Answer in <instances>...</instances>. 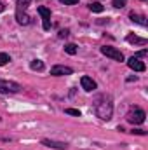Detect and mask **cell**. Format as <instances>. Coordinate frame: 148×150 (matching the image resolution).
Wrapping results in <instances>:
<instances>
[{
  "instance_id": "obj_1",
  "label": "cell",
  "mask_w": 148,
  "mask_h": 150,
  "mask_svg": "<svg viewBox=\"0 0 148 150\" xmlns=\"http://www.w3.org/2000/svg\"><path fill=\"white\" fill-rule=\"evenodd\" d=\"M92 105H94V112L99 119H103V120H110L111 119V115H113V101H111L110 94L96 96Z\"/></svg>"
},
{
  "instance_id": "obj_2",
  "label": "cell",
  "mask_w": 148,
  "mask_h": 150,
  "mask_svg": "<svg viewBox=\"0 0 148 150\" xmlns=\"http://www.w3.org/2000/svg\"><path fill=\"white\" fill-rule=\"evenodd\" d=\"M145 117H147V113H145V110H141L140 107H131L129 112L125 113V120L131 122V124H143Z\"/></svg>"
},
{
  "instance_id": "obj_3",
  "label": "cell",
  "mask_w": 148,
  "mask_h": 150,
  "mask_svg": "<svg viewBox=\"0 0 148 150\" xmlns=\"http://www.w3.org/2000/svg\"><path fill=\"white\" fill-rule=\"evenodd\" d=\"M19 91H21V86L18 82L0 80V93H4V94H14V93H19Z\"/></svg>"
},
{
  "instance_id": "obj_4",
  "label": "cell",
  "mask_w": 148,
  "mask_h": 150,
  "mask_svg": "<svg viewBox=\"0 0 148 150\" xmlns=\"http://www.w3.org/2000/svg\"><path fill=\"white\" fill-rule=\"evenodd\" d=\"M101 52L106 56V58H111L113 61H124V54L117 49V47H110V45H103L101 47Z\"/></svg>"
},
{
  "instance_id": "obj_5",
  "label": "cell",
  "mask_w": 148,
  "mask_h": 150,
  "mask_svg": "<svg viewBox=\"0 0 148 150\" xmlns=\"http://www.w3.org/2000/svg\"><path fill=\"white\" fill-rule=\"evenodd\" d=\"M37 11H38V14L42 16V26H44V30H45V32L51 30V9L40 5Z\"/></svg>"
},
{
  "instance_id": "obj_6",
  "label": "cell",
  "mask_w": 148,
  "mask_h": 150,
  "mask_svg": "<svg viewBox=\"0 0 148 150\" xmlns=\"http://www.w3.org/2000/svg\"><path fill=\"white\" fill-rule=\"evenodd\" d=\"M127 67L131 68V70H134V72H145L147 70V65L140 59V58H136V56H132V58H129V61H127Z\"/></svg>"
},
{
  "instance_id": "obj_7",
  "label": "cell",
  "mask_w": 148,
  "mask_h": 150,
  "mask_svg": "<svg viewBox=\"0 0 148 150\" xmlns=\"http://www.w3.org/2000/svg\"><path fill=\"white\" fill-rule=\"evenodd\" d=\"M80 86H82V89L87 91V93H91V91H94V89L98 87V84H96L91 77H87V75H84V77L80 79Z\"/></svg>"
},
{
  "instance_id": "obj_8",
  "label": "cell",
  "mask_w": 148,
  "mask_h": 150,
  "mask_svg": "<svg viewBox=\"0 0 148 150\" xmlns=\"http://www.w3.org/2000/svg\"><path fill=\"white\" fill-rule=\"evenodd\" d=\"M73 70L70 67H65V65H56L51 68V75H56V77H61V75H72Z\"/></svg>"
},
{
  "instance_id": "obj_9",
  "label": "cell",
  "mask_w": 148,
  "mask_h": 150,
  "mask_svg": "<svg viewBox=\"0 0 148 150\" xmlns=\"http://www.w3.org/2000/svg\"><path fill=\"white\" fill-rule=\"evenodd\" d=\"M42 145H45V147H49V149H58V150H66L68 149L66 143H63V142H54V140H49V138H44V140H42Z\"/></svg>"
},
{
  "instance_id": "obj_10",
  "label": "cell",
  "mask_w": 148,
  "mask_h": 150,
  "mask_svg": "<svg viewBox=\"0 0 148 150\" xmlns=\"http://www.w3.org/2000/svg\"><path fill=\"white\" fill-rule=\"evenodd\" d=\"M129 18H131V21L132 23H138V25H141V26H147V18L143 16V14H138V12H129Z\"/></svg>"
},
{
  "instance_id": "obj_11",
  "label": "cell",
  "mask_w": 148,
  "mask_h": 150,
  "mask_svg": "<svg viewBox=\"0 0 148 150\" xmlns=\"http://www.w3.org/2000/svg\"><path fill=\"white\" fill-rule=\"evenodd\" d=\"M129 44H138V45H147L148 44V40L147 38H141V37H136V35H127V38H125Z\"/></svg>"
},
{
  "instance_id": "obj_12",
  "label": "cell",
  "mask_w": 148,
  "mask_h": 150,
  "mask_svg": "<svg viewBox=\"0 0 148 150\" xmlns=\"http://www.w3.org/2000/svg\"><path fill=\"white\" fill-rule=\"evenodd\" d=\"M30 2L32 0H18V7H16V12L18 14H23V12H26V9H28V5H30Z\"/></svg>"
},
{
  "instance_id": "obj_13",
  "label": "cell",
  "mask_w": 148,
  "mask_h": 150,
  "mask_svg": "<svg viewBox=\"0 0 148 150\" xmlns=\"http://www.w3.org/2000/svg\"><path fill=\"white\" fill-rule=\"evenodd\" d=\"M30 68L35 70V72H42L45 67H44V61H40V59H33V61L30 63Z\"/></svg>"
},
{
  "instance_id": "obj_14",
  "label": "cell",
  "mask_w": 148,
  "mask_h": 150,
  "mask_svg": "<svg viewBox=\"0 0 148 150\" xmlns=\"http://www.w3.org/2000/svg\"><path fill=\"white\" fill-rule=\"evenodd\" d=\"M89 9L92 11V12H103V5L99 4V2H92V4H89Z\"/></svg>"
},
{
  "instance_id": "obj_15",
  "label": "cell",
  "mask_w": 148,
  "mask_h": 150,
  "mask_svg": "<svg viewBox=\"0 0 148 150\" xmlns=\"http://www.w3.org/2000/svg\"><path fill=\"white\" fill-rule=\"evenodd\" d=\"M65 51H66L68 54H72V56H73V54H77L78 47H77L75 44H66V45H65Z\"/></svg>"
},
{
  "instance_id": "obj_16",
  "label": "cell",
  "mask_w": 148,
  "mask_h": 150,
  "mask_svg": "<svg viewBox=\"0 0 148 150\" xmlns=\"http://www.w3.org/2000/svg\"><path fill=\"white\" fill-rule=\"evenodd\" d=\"M11 61V56L7 54V52H0V67H4V65H7Z\"/></svg>"
},
{
  "instance_id": "obj_17",
  "label": "cell",
  "mask_w": 148,
  "mask_h": 150,
  "mask_svg": "<svg viewBox=\"0 0 148 150\" xmlns=\"http://www.w3.org/2000/svg\"><path fill=\"white\" fill-rule=\"evenodd\" d=\"M111 4H113V7H117V9H122V7H125L127 0H113Z\"/></svg>"
},
{
  "instance_id": "obj_18",
  "label": "cell",
  "mask_w": 148,
  "mask_h": 150,
  "mask_svg": "<svg viewBox=\"0 0 148 150\" xmlns=\"http://www.w3.org/2000/svg\"><path fill=\"white\" fill-rule=\"evenodd\" d=\"M65 112L68 113V115H75V117H80V110H77V108H66Z\"/></svg>"
},
{
  "instance_id": "obj_19",
  "label": "cell",
  "mask_w": 148,
  "mask_h": 150,
  "mask_svg": "<svg viewBox=\"0 0 148 150\" xmlns=\"http://www.w3.org/2000/svg\"><path fill=\"white\" fill-rule=\"evenodd\" d=\"M61 4L63 5H75V4H78V0H61Z\"/></svg>"
},
{
  "instance_id": "obj_20",
  "label": "cell",
  "mask_w": 148,
  "mask_h": 150,
  "mask_svg": "<svg viewBox=\"0 0 148 150\" xmlns=\"http://www.w3.org/2000/svg\"><path fill=\"white\" fill-rule=\"evenodd\" d=\"M131 133H132V134H141V136H145V134H147V131H143V129H132Z\"/></svg>"
},
{
  "instance_id": "obj_21",
  "label": "cell",
  "mask_w": 148,
  "mask_h": 150,
  "mask_svg": "<svg viewBox=\"0 0 148 150\" xmlns=\"http://www.w3.org/2000/svg\"><path fill=\"white\" fill-rule=\"evenodd\" d=\"M147 54H148V51H147V49H143V51H140V52L136 54V58H145Z\"/></svg>"
},
{
  "instance_id": "obj_22",
  "label": "cell",
  "mask_w": 148,
  "mask_h": 150,
  "mask_svg": "<svg viewBox=\"0 0 148 150\" xmlns=\"http://www.w3.org/2000/svg\"><path fill=\"white\" fill-rule=\"evenodd\" d=\"M68 33H70L68 30H61V32H59V37H68Z\"/></svg>"
},
{
  "instance_id": "obj_23",
  "label": "cell",
  "mask_w": 148,
  "mask_h": 150,
  "mask_svg": "<svg viewBox=\"0 0 148 150\" xmlns=\"http://www.w3.org/2000/svg\"><path fill=\"white\" fill-rule=\"evenodd\" d=\"M4 9H5V5H4V4H2V2H0V12H2V11H4Z\"/></svg>"
}]
</instances>
